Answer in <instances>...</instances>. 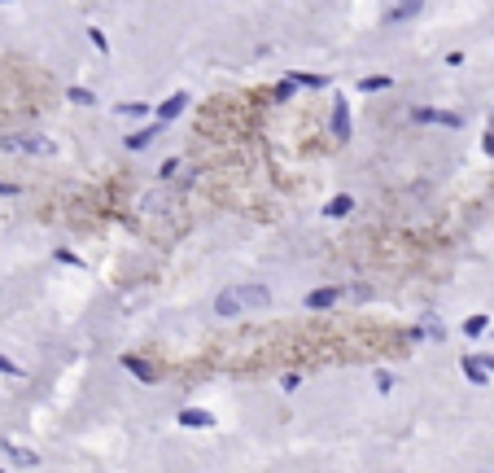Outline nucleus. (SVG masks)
<instances>
[{
    "mask_svg": "<svg viewBox=\"0 0 494 473\" xmlns=\"http://www.w3.org/2000/svg\"><path fill=\"white\" fill-rule=\"evenodd\" d=\"M341 294H346L341 285H324V289H311V294H306V307H311V311H324V307H333L337 298H341Z\"/></svg>",
    "mask_w": 494,
    "mask_h": 473,
    "instance_id": "nucleus-5",
    "label": "nucleus"
},
{
    "mask_svg": "<svg viewBox=\"0 0 494 473\" xmlns=\"http://www.w3.org/2000/svg\"><path fill=\"white\" fill-rule=\"evenodd\" d=\"M162 127H166V123H153V127H144V132H131V136H127V149H144V145H153Z\"/></svg>",
    "mask_w": 494,
    "mask_h": 473,
    "instance_id": "nucleus-11",
    "label": "nucleus"
},
{
    "mask_svg": "<svg viewBox=\"0 0 494 473\" xmlns=\"http://www.w3.org/2000/svg\"><path fill=\"white\" fill-rule=\"evenodd\" d=\"M57 263H66V267H83V258H79V254H70V250H57Z\"/></svg>",
    "mask_w": 494,
    "mask_h": 473,
    "instance_id": "nucleus-24",
    "label": "nucleus"
},
{
    "mask_svg": "<svg viewBox=\"0 0 494 473\" xmlns=\"http://www.w3.org/2000/svg\"><path fill=\"white\" fill-rule=\"evenodd\" d=\"M377 390H394V377L390 373H377Z\"/></svg>",
    "mask_w": 494,
    "mask_h": 473,
    "instance_id": "nucleus-25",
    "label": "nucleus"
},
{
    "mask_svg": "<svg viewBox=\"0 0 494 473\" xmlns=\"http://www.w3.org/2000/svg\"><path fill=\"white\" fill-rule=\"evenodd\" d=\"M412 338H429V342H442V324H438V320H425V329H416Z\"/></svg>",
    "mask_w": 494,
    "mask_h": 473,
    "instance_id": "nucleus-18",
    "label": "nucleus"
},
{
    "mask_svg": "<svg viewBox=\"0 0 494 473\" xmlns=\"http://www.w3.org/2000/svg\"><path fill=\"white\" fill-rule=\"evenodd\" d=\"M5 452L18 460V465H40V456L35 452H27V447H18V443H5Z\"/></svg>",
    "mask_w": 494,
    "mask_h": 473,
    "instance_id": "nucleus-16",
    "label": "nucleus"
},
{
    "mask_svg": "<svg viewBox=\"0 0 494 473\" xmlns=\"http://www.w3.org/2000/svg\"><path fill=\"white\" fill-rule=\"evenodd\" d=\"M118 110H123L127 118H140V114H149V105L144 101H127V105H118Z\"/></svg>",
    "mask_w": 494,
    "mask_h": 473,
    "instance_id": "nucleus-19",
    "label": "nucleus"
},
{
    "mask_svg": "<svg viewBox=\"0 0 494 473\" xmlns=\"http://www.w3.org/2000/svg\"><path fill=\"white\" fill-rule=\"evenodd\" d=\"M184 110H188V92H175V97H166V101L158 105V123H175Z\"/></svg>",
    "mask_w": 494,
    "mask_h": 473,
    "instance_id": "nucleus-4",
    "label": "nucleus"
},
{
    "mask_svg": "<svg viewBox=\"0 0 494 473\" xmlns=\"http://www.w3.org/2000/svg\"><path fill=\"white\" fill-rule=\"evenodd\" d=\"M486 329H490V320H486V316H468V320H464V333H468V338H481Z\"/></svg>",
    "mask_w": 494,
    "mask_h": 473,
    "instance_id": "nucleus-17",
    "label": "nucleus"
},
{
    "mask_svg": "<svg viewBox=\"0 0 494 473\" xmlns=\"http://www.w3.org/2000/svg\"><path fill=\"white\" fill-rule=\"evenodd\" d=\"M175 417H179V425H188V430H214V417L201 412V408H179Z\"/></svg>",
    "mask_w": 494,
    "mask_h": 473,
    "instance_id": "nucleus-8",
    "label": "nucleus"
},
{
    "mask_svg": "<svg viewBox=\"0 0 494 473\" xmlns=\"http://www.w3.org/2000/svg\"><path fill=\"white\" fill-rule=\"evenodd\" d=\"M9 153H35V158H48L53 153V140L48 136H35V132H18V136H5L0 140Z\"/></svg>",
    "mask_w": 494,
    "mask_h": 473,
    "instance_id": "nucleus-1",
    "label": "nucleus"
},
{
    "mask_svg": "<svg viewBox=\"0 0 494 473\" xmlns=\"http://www.w3.org/2000/svg\"><path fill=\"white\" fill-rule=\"evenodd\" d=\"M88 40H92V49H101V53H110V40H105V35H101V31H96V27L88 31Z\"/></svg>",
    "mask_w": 494,
    "mask_h": 473,
    "instance_id": "nucleus-22",
    "label": "nucleus"
},
{
    "mask_svg": "<svg viewBox=\"0 0 494 473\" xmlns=\"http://www.w3.org/2000/svg\"><path fill=\"white\" fill-rule=\"evenodd\" d=\"M420 9H425V0H390V9H385V22H407V18H416Z\"/></svg>",
    "mask_w": 494,
    "mask_h": 473,
    "instance_id": "nucleus-3",
    "label": "nucleus"
},
{
    "mask_svg": "<svg viewBox=\"0 0 494 473\" xmlns=\"http://www.w3.org/2000/svg\"><path fill=\"white\" fill-rule=\"evenodd\" d=\"M70 101H79V105H96V92H88V88H70Z\"/></svg>",
    "mask_w": 494,
    "mask_h": 473,
    "instance_id": "nucleus-20",
    "label": "nucleus"
},
{
    "mask_svg": "<svg viewBox=\"0 0 494 473\" xmlns=\"http://www.w3.org/2000/svg\"><path fill=\"white\" fill-rule=\"evenodd\" d=\"M123 368H127L131 377H136V382H144V386H153V382H158V373H153L144 360H136V355H123Z\"/></svg>",
    "mask_w": 494,
    "mask_h": 473,
    "instance_id": "nucleus-9",
    "label": "nucleus"
},
{
    "mask_svg": "<svg viewBox=\"0 0 494 473\" xmlns=\"http://www.w3.org/2000/svg\"><path fill=\"white\" fill-rule=\"evenodd\" d=\"M236 298H240V307H267L271 289L267 285H236Z\"/></svg>",
    "mask_w": 494,
    "mask_h": 473,
    "instance_id": "nucleus-7",
    "label": "nucleus"
},
{
    "mask_svg": "<svg viewBox=\"0 0 494 473\" xmlns=\"http://www.w3.org/2000/svg\"><path fill=\"white\" fill-rule=\"evenodd\" d=\"M0 373H5V377H22V368L9 360V355H0Z\"/></svg>",
    "mask_w": 494,
    "mask_h": 473,
    "instance_id": "nucleus-23",
    "label": "nucleus"
},
{
    "mask_svg": "<svg viewBox=\"0 0 494 473\" xmlns=\"http://www.w3.org/2000/svg\"><path fill=\"white\" fill-rule=\"evenodd\" d=\"M350 210H355V197H350V193H337V197H333V202H328V206H324V215H333V219H341V215H350Z\"/></svg>",
    "mask_w": 494,
    "mask_h": 473,
    "instance_id": "nucleus-13",
    "label": "nucleus"
},
{
    "mask_svg": "<svg viewBox=\"0 0 494 473\" xmlns=\"http://www.w3.org/2000/svg\"><path fill=\"white\" fill-rule=\"evenodd\" d=\"M481 360H486V368H490V373H494V355H481Z\"/></svg>",
    "mask_w": 494,
    "mask_h": 473,
    "instance_id": "nucleus-28",
    "label": "nucleus"
},
{
    "mask_svg": "<svg viewBox=\"0 0 494 473\" xmlns=\"http://www.w3.org/2000/svg\"><path fill=\"white\" fill-rule=\"evenodd\" d=\"M214 311H219V316H240V298H236V289H223L219 298H214Z\"/></svg>",
    "mask_w": 494,
    "mask_h": 473,
    "instance_id": "nucleus-12",
    "label": "nucleus"
},
{
    "mask_svg": "<svg viewBox=\"0 0 494 473\" xmlns=\"http://www.w3.org/2000/svg\"><path fill=\"white\" fill-rule=\"evenodd\" d=\"M464 377H468L473 386H486V377H490L486 360H481V355H468V360H464Z\"/></svg>",
    "mask_w": 494,
    "mask_h": 473,
    "instance_id": "nucleus-10",
    "label": "nucleus"
},
{
    "mask_svg": "<svg viewBox=\"0 0 494 473\" xmlns=\"http://www.w3.org/2000/svg\"><path fill=\"white\" fill-rule=\"evenodd\" d=\"M333 136H337V140L350 136V105H346V97L333 101Z\"/></svg>",
    "mask_w": 494,
    "mask_h": 473,
    "instance_id": "nucleus-6",
    "label": "nucleus"
},
{
    "mask_svg": "<svg viewBox=\"0 0 494 473\" xmlns=\"http://www.w3.org/2000/svg\"><path fill=\"white\" fill-rule=\"evenodd\" d=\"M293 79V88H328V75H306V70H297V75H289Z\"/></svg>",
    "mask_w": 494,
    "mask_h": 473,
    "instance_id": "nucleus-14",
    "label": "nucleus"
},
{
    "mask_svg": "<svg viewBox=\"0 0 494 473\" xmlns=\"http://www.w3.org/2000/svg\"><path fill=\"white\" fill-rule=\"evenodd\" d=\"M481 149H486L490 158H494V132H486V140H481Z\"/></svg>",
    "mask_w": 494,
    "mask_h": 473,
    "instance_id": "nucleus-26",
    "label": "nucleus"
},
{
    "mask_svg": "<svg viewBox=\"0 0 494 473\" xmlns=\"http://www.w3.org/2000/svg\"><path fill=\"white\" fill-rule=\"evenodd\" d=\"M416 123H438V127H464V118L460 114H451V110H433V105H420V110H412Z\"/></svg>",
    "mask_w": 494,
    "mask_h": 473,
    "instance_id": "nucleus-2",
    "label": "nucleus"
},
{
    "mask_svg": "<svg viewBox=\"0 0 494 473\" xmlns=\"http://www.w3.org/2000/svg\"><path fill=\"white\" fill-rule=\"evenodd\" d=\"M394 79L390 75H368V79H359V92H385Z\"/></svg>",
    "mask_w": 494,
    "mask_h": 473,
    "instance_id": "nucleus-15",
    "label": "nucleus"
},
{
    "mask_svg": "<svg viewBox=\"0 0 494 473\" xmlns=\"http://www.w3.org/2000/svg\"><path fill=\"white\" fill-rule=\"evenodd\" d=\"M289 97H293V79H280V84H276V101H289Z\"/></svg>",
    "mask_w": 494,
    "mask_h": 473,
    "instance_id": "nucleus-21",
    "label": "nucleus"
},
{
    "mask_svg": "<svg viewBox=\"0 0 494 473\" xmlns=\"http://www.w3.org/2000/svg\"><path fill=\"white\" fill-rule=\"evenodd\" d=\"M0 193H5V197H14V193H18V184H5V180H0Z\"/></svg>",
    "mask_w": 494,
    "mask_h": 473,
    "instance_id": "nucleus-27",
    "label": "nucleus"
}]
</instances>
